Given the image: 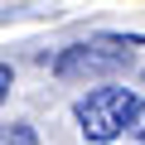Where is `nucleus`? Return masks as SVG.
Here are the masks:
<instances>
[{"label":"nucleus","mask_w":145,"mask_h":145,"mask_svg":"<svg viewBox=\"0 0 145 145\" xmlns=\"http://www.w3.org/2000/svg\"><path fill=\"white\" fill-rule=\"evenodd\" d=\"M140 97L131 87H97L87 97H78V106H72V116H78V131L97 145L116 140L121 131H131V116H135Z\"/></svg>","instance_id":"f257e3e1"},{"label":"nucleus","mask_w":145,"mask_h":145,"mask_svg":"<svg viewBox=\"0 0 145 145\" xmlns=\"http://www.w3.org/2000/svg\"><path fill=\"white\" fill-rule=\"evenodd\" d=\"M131 68V48L121 39H97V44H72L58 53L53 72L58 78H111V72H126Z\"/></svg>","instance_id":"f03ea898"},{"label":"nucleus","mask_w":145,"mask_h":145,"mask_svg":"<svg viewBox=\"0 0 145 145\" xmlns=\"http://www.w3.org/2000/svg\"><path fill=\"white\" fill-rule=\"evenodd\" d=\"M0 145H39V135H34V126L15 121V126H0Z\"/></svg>","instance_id":"7ed1b4c3"},{"label":"nucleus","mask_w":145,"mask_h":145,"mask_svg":"<svg viewBox=\"0 0 145 145\" xmlns=\"http://www.w3.org/2000/svg\"><path fill=\"white\" fill-rule=\"evenodd\" d=\"M131 131H135V140H140V145H145V102H140V106H135V116H131Z\"/></svg>","instance_id":"20e7f679"},{"label":"nucleus","mask_w":145,"mask_h":145,"mask_svg":"<svg viewBox=\"0 0 145 145\" xmlns=\"http://www.w3.org/2000/svg\"><path fill=\"white\" fill-rule=\"evenodd\" d=\"M10 87H15V72H10V63H0V102L10 97Z\"/></svg>","instance_id":"39448f33"}]
</instances>
